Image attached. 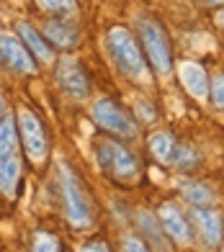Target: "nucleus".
<instances>
[{"label": "nucleus", "mask_w": 224, "mask_h": 252, "mask_svg": "<svg viewBox=\"0 0 224 252\" xmlns=\"http://www.w3.org/2000/svg\"><path fill=\"white\" fill-rule=\"evenodd\" d=\"M60 190H62V209H64L67 221L75 229H88L93 224L91 201H88V193H85V186L80 183V178L64 162L60 165Z\"/></svg>", "instance_id": "f257e3e1"}, {"label": "nucleus", "mask_w": 224, "mask_h": 252, "mask_svg": "<svg viewBox=\"0 0 224 252\" xmlns=\"http://www.w3.org/2000/svg\"><path fill=\"white\" fill-rule=\"evenodd\" d=\"M106 41H108V52H111V57H114V62L127 75H131V77H147V64H144V60H142L139 44L134 41V36L127 29L114 26L108 31Z\"/></svg>", "instance_id": "f03ea898"}, {"label": "nucleus", "mask_w": 224, "mask_h": 252, "mask_svg": "<svg viewBox=\"0 0 224 252\" xmlns=\"http://www.w3.org/2000/svg\"><path fill=\"white\" fill-rule=\"evenodd\" d=\"M96 159L98 167L114 180H131L139 173V162L124 144L111 142V139H100L96 144Z\"/></svg>", "instance_id": "7ed1b4c3"}, {"label": "nucleus", "mask_w": 224, "mask_h": 252, "mask_svg": "<svg viewBox=\"0 0 224 252\" xmlns=\"http://www.w3.org/2000/svg\"><path fill=\"white\" fill-rule=\"evenodd\" d=\"M137 24H139V36H142L144 49H147V57H150L152 67L162 77L170 75V70H173V52H170V41H167L165 29L155 18H147V16H142Z\"/></svg>", "instance_id": "20e7f679"}, {"label": "nucleus", "mask_w": 224, "mask_h": 252, "mask_svg": "<svg viewBox=\"0 0 224 252\" xmlns=\"http://www.w3.org/2000/svg\"><path fill=\"white\" fill-rule=\"evenodd\" d=\"M91 116H93V121L100 126V129L108 131V134H116V136H121V139H131V136H137V124L131 121V116L119 106L114 98L96 100Z\"/></svg>", "instance_id": "39448f33"}, {"label": "nucleus", "mask_w": 224, "mask_h": 252, "mask_svg": "<svg viewBox=\"0 0 224 252\" xmlns=\"http://www.w3.org/2000/svg\"><path fill=\"white\" fill-rule=\"evenodd\" d=\"M18 131H21V144H24L26 155L33 162H41L49 152V139H47V129H44L41 119L36 113L21 108L18 111Z\"/></svg>", "instance_id": "423d86ee"}, {"label": "nucleus", "mask_w": 224, "mask_h": 252, "mask_svg": "<svg viewBox=\"0 0 224 252\" xmlns=\"http://www.w3.org/2000/svg\"><path fill=\"white\" fill-rule=\"evenodd\" d=\"M54 77H57V83H60V88L64 90V93L77 98V100L88 98V93H91V80H88L80 62L72 60V57H62V60H57Z\"/></svg>", "instance_id": "0eeeda50"}, {"label": "nucleus", "mask_w": 224, "mask_h": 252, "mask_svg": "<svg viewBox=\"0 0 224 252\" xmlns=\"http://www.w3.org/2000/svg\"><path fill=\"white\" fill-rule=\"evenodd\" d=\"M0 60H3L10 70L16 72H33L36 70V64H33V57L31 52L26 49V44L10 36V33H0Z\"/></svg>", "instance_id": "6e6552de"}, {"label": "nucleus", "mask_w": 224, "mask_h": 252, "mask_svg": "<svg viewBox=\"0 0 224 252\" xmlns=\"http://www.w3.org/2000/svg\"><path fill=\"white\" fill-rule=\"evenodd\" d=\"M158 219L162 224V229L167 232V237L173 239V242L178 245H188L191 242V224H188V219L181 214V209H178L175 203H162L160 206V211H158Z\"/></svg>", "instance_id": "1a4fd4ad"}, {"label": "nucleus", "mask_w": 224, "mask_h": 252, "mask_svg": "<svg viewBox=\"0 0 224 252\" xmlns=\"http://www.w3.org/2000/svg\"><path fill=\"white\" fill-rule=\"evenodd\" d=\"M191 219L201 234V242L206 247H217L224 237V224H222V216L214 209H206V206H196L191 211Z\"/></svg>", "instance_id": "9d476101"}, {"label": "nucleus", "mask_w": 224, "mask_h": 252, "mask_svg": "<svg viewBox=\"0 0 224 252\" xmlns=\"http://www.w3.org/2000/svg\"><path fill=\"white\" fill-rule=\"evenodd\" d=\"M178 77H181V83L186 85V90L191 93L193 98L204 100L211 90V80L206 75V70L196 62H183L181 70H178Z\"/></svg>", "instance_id": "9b49d317"}, {"label": "nucleus", "mask_w": 224, "mask_h": 252, "mask_svg": "<svg viewBox=\"0 0 224 252\" xmlns=\"http://www.w3.org/2000/svg\"><path fill=\"white\" fill-rule=\"evenodd\" d=\"M137 226L142 229V237L152 245V250L170 252V245H167V232L162 229L158 216H152L150 211H137Z\"/></svg>", "instance_id": "f8f14e48"}, {"label": "nucleus", "mask_w": 224, "mask_h": 252, "mask_svg": "<svg viewBox=\"0 0 224 252\" xmlns=\"http://www.w3.org/2000/svg\"><path fill=\"white\" fill-rule=\"evenodd\" d=\"M16 33H18V39L26 44V49L36 57L39 62H52V47L47 44L44 36H39L36 29H31L26 21H18V24H16Z\"/></svg>", "instance_id": "ddd939ff"}, {"label": "nucleus", "mask_w": 224, "mask_h": 252, "mask_svg": "<svg viewBox=\"0 0 224 252\" xmlns=\"http://www.w3.org/2000/svg\"><path fill=\"white\" fill-rule=\"evenodd\" d=\"M44 36L49 39V44H54L60 49H75L80 33H77V29L72 24H67V21H47Z\"/></svg>", "instance_id": "4468645a"}, {"label": "nucleus", "mask_w": 224, "mask_h": 252, "mask_svg": "<svg viewBox=\"0 0 224 252\" xmlns=\"http://www.w3.org/2000/svg\"><path fill=\"white\" fill-rule=\"evenodd\" d=\"M18 178H21V159L16 155L0 157V190H3V196L8 198L16 196Z\"/></svg>", "instance_id": "2eb2a0df"}, {"label": "nucleus", "mask_w": 224, "mask_h": 252, "mask_svg": "<svg viewBox=\"0 0 224 252\" xmlns=\"http://www.w3.org/2000/svg\"><path fill=\"white\" fill-rule=\"evenodd\" d=\"M178 190H181V196L188 203H193V206H211V203H214V193H211V188L204 186V183L181 180V183H178Z\"/></svg>", "instance_id": "dca6fc26"}, {"label": "nucleus", "mask_w": 224, "mask_h": 252, "mask_svg": "<svg viewBox=\"0 0 224 252\" xmlns=\"http://www.w3.org/2000/svg\"><path fill=\"white\" fill-rule=\"evenodd\" d=\"M150 152L155 155V159H160V162H170V157H173V150H175V142H173V136L167 134V131H155L150 136Z\"/></svg>", "instance_id": "f3484780"}, {"label": "nucleus", "mask_w": 224, "mask_h": 252, "mask_svg": "<svg viewBox=\"0 0 224 252\" xmlns=\"http://www.w3.org/2000/svg\"><path fill=\"white\" fill-rule=\"evenodd\" d=\"M170 162H173L178 170H193V167L201 162V155H198V150H196L193 144H175Z\"/></svg>", "instance_id": "a211bd4d"}, {"label": "nucleus", "mask_w": 224, "mask_h": 252, "mask_svg": "<svg viewBox=\"0 0 224 252\" xmlns=\"http://www.w3.org/2000/svg\"><path fill=\"white\" fill-rule=\"evenodd\" d=\"M13 147H16V126L13 119H5L0 124V157L13 155Z\"/></svg>", "instance_id": "6ab92c4d"}, {"label": "nucleus", "mask_w": 224, "mask_h": 252, "mask_svg": "<svg viewBox=\"0 0 224 252\" xmlns=\"http://www.w3.org/2000/svg\"><path fill=\"white\" fill-rule=\"evenodd\" d=\"M31 252H62L60 239L49 232H36L31 239Z\"/></svg>", "instance_id": "aec40b11"}, {"label": "nucleus", "mask_w": 224, "mask_h": 252, "mask_svg": "<svg viewBox=\"0 0 224 252\" xmlns=\"http://www.w3.org/2000/svg\"><path fill=\"white\" fill-rule=\"evenodd\" d=\"M36 3L44 10H49V13H60V16H70V13H75V8H77L75 0H36Z\"/></svg>", "instance_id": "412c9836"}, {"label": "nucleus", "mask_w": 224, "mask_h": 252, "mask_svg": "<svg viewBox=\"0 0 224 252\" xmlns=\"http://www.w3.org/2000/svg\"><path fill=\"white\" fill-rule=\"evenodd\" d=\"M211 100L217 108H224V72H217L211 77Z\"/></svg>", "instance_id": "4be33fe9"}, {"label": "nucleus", "mask_w": 224, "mask_h": 252, "mask_svg": "<svg viewBox=\"0 0 224 252\" xmlns=\"http://www.w3.org/2000/svg\"><path fill=\"white\" fill-rule=\"evenodd\" d=\"M80 252H111V250H108V245L103 242V239H93V242L83 245Z\"/></svg>", "instance_id": "5701e85b"}, {"label": "nucleus", "mask_w": 224, "mask_h": 252, "mask_svg": "<svg viewBox=\"0 0 224 252\" xmlns=\"http://www.w3.org/2000/svg\"><path fill=\"white\" fill-rule=\"evenodd\" d=\"M137 113H139L144 121H152V119H155V111L150 108V103H147V100H139V103H137Z\"/></svg>", "instance_id": "b1692460"}, {"label": "nucleus", "mask_w": 224, "mask_h": 252, "mask_svg": "<svg viewBox=\"0 0 224 252\" xmlns=\"http://www.w3.org/2000/svg\"><path fill=\"white\" fill-rule=\"evenodd\" d=\"M201 5H209V8H217V5H224V0H198Z\"/></svg>", "instance_id": "393cba45"}, {"label": "nucleus", "mask_w": 224, "mask_h": 252, "mask_svg": "<svg viewBox=\"0 0 224 252\" xmlns=\"http://www.w3.org/2000/svg\"><path fill=\"white\" fill-rule=\"evenodd\" d=\"M217 24L224 29V10H219V13H217Z\"/></svg>", "instance_id": "a878e982"}, {"label": "nucleus", "mask_w": 224, "mask_h": 252, "mask_svg": "<svg viewBox=\"0 0 224 252\" xmlns=\"http://www.w3.org/2000/svg\"><path fill=\"white\" fill-rule=\"evenodd\" d=\"M3 111H5V100H3V95H0V116H3Z\"/></svg>", "instance_id": "bb28decb"}]
</instances>
